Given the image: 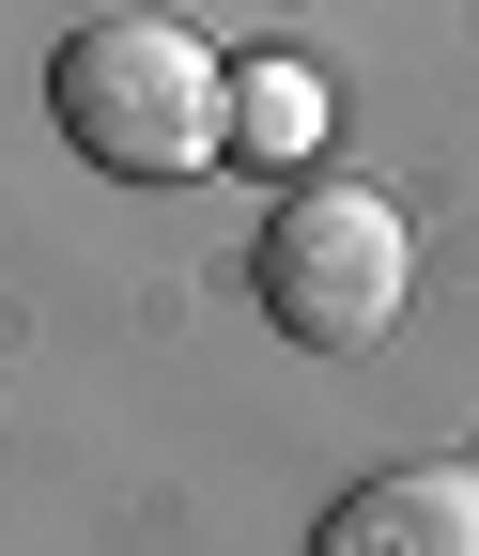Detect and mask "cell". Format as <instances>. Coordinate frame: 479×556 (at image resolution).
<instances>
[{"label": "cell", "instance_id": "cell-1", "mask_svg": "<svg viewBox=\"0 0 479 556\" xmlns=\"http://www.w3.org/2000/svg\"><path fill=\"white\" fill-rule=\"evenodd\" d=\"M47 109H62V139H78L109 186L232 170V62L201 47L186 16H93L78 47L47 62Z\"/></svg>", "mask_w": 479, "mask_h": 556}, {"label": "cell", "instance_id": "cell-2", "mask_svg": "<svg viewBox=\"0 0 479 556\" xmlns=\"http://www.w3.org/2000/svg\"><path fill=\"white\" fill-rule=\"evenodd\" d=\"M248 278H263V325H279L294 356H371L402 325V294H418V232H402L387 186L294 170L279 217H263V248H248Z\"/></svg>", "mask_w": 479, "mask_h": 556}, {"label": "cell", "instance_id": "cell-4", "mask_svg": "<svg viewBox=\"0 0 479 556\" xmlns=\"http://www.w3.org/2000/svg\"><path fill=\"white\" fill-rule=\"evenodd\" d=\"M310 139H325L310 62H248V78H232V170H294Z\"/></svg>", "mask_w": 479, "mask_h": 556}, {"label": "cell", "instance_id": "cell-3", "mask_svg": "<svg viewBox=\"0 0 479 556\" xmlns=\"http://www.w3.org/2000/svg\"><path fill=\"white\" fill-rule=\"evenodd\" d=\"M325 556H479V479L464 464H387L325 510Z\"/></svg>", "mask_w": 479, "mask_h": 556}]
</instances>
